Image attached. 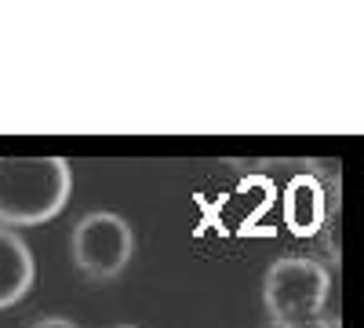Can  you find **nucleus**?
<instances>
[{"label": "nucleus", "mask_w": 364, "mask_h": 328, "mask_svg": "<svg viewBox=\"0 0 364 328\" xmlns=\"http://www.w3.org/2000/svg\"><path fill=\"white\" fill-rule=\"evenodd\" d=\"M73 175L63 157H0V226H41L66 208Z\"/></svg>", "instance_id": "obj_1"}, {"label": "nucleus", "mask_w": 364, "mask_h": 328, "mask_svg": "<svg viewBox=\"0 0 364 328\" xmlns=\"http://www.w3.org/2000/svg\"><path fill=\"white\" fill-rule=\"evenodd\" d=\"M331 274L321 259L281 255L262 277V303L277 328H310L324 317Z\"/></svg>", "instance_id": "obj_2"}, {"label": "nucleus", "mask_w": 364, "mask_h": 328, "mask_svg": "<svg viewBox=\"0 0 364 328\" xmlns=\"http://www.w3.org/2000/svg\"><path fill=\"white\" fill-rule=\"evenodd\" d=\"M70 252H73V263L80 274L95 277V281H109V277L124 274V266L132 263L135 233L128 219L117 212H87L73 226Z\"/></svg>", "instance_id": "obj_3"}, {"label": "nucleus", "mask_w": 364, "mask_h": 328, "mask_svg": "<svg viewBox=\"0 0 364 328\" xmlns=\"http://www.w3.org/2000/svg\"><path fill=\"white\" fill-rule=\"evenodd\" d=\"M33 281H37V263L29 245L18 233L0 226V310L22 303Z\"/></svg>", "instance_id": "obj_4"}, {"label": "nucleus", "mask_w": 364, "mask_h": 328, "mask_svg": "<svg viewBox=\"0 0 364 328\" xmlns=\"http://www.w3.org/2000/svg\"><path fill=\"white\" fill-rule=\"evenodd\" d=\"M328 216V208H324V190L314 183L310 175H302L299 183L288 186V197H284V219L291 230L299 233H314Z\"/></svg>", "instance_id": "obj_5"}, {"label": "nucleus", "mask_w": 364, "mask_h": 328, "mask_svg": "<svg viewBox=\"0 0 364 328\" xmlns=\"http://www.w3.org/2000/svg\"><path fill=\"white\" fill-rule=\"evenodd\" d=\"M29 328H80V324H73L70 317H41V321H33Z\"/></svg>", "instance_id": "obj_6"}, {"label": "nucleus", "mask_w": 364, "mask_h": 328, "mask_svg": "<svg viewBox=\"0 0 364 328\" xmlns=\"http://www.w3.org/2000/svg\"><path fill=\"white\" fill-rule=\"evenodd\" d=\"M310 328H339V321H336V317H321V321H314Z\"/></svg>", "instance_id": "obj_7"}, {"label": "nucleus", "mask_w": 364, "mask_h": 328, "mask_svg": "<svg viewBox=\"0 0 364 328\" xmlns=\"http://www.w3.org/2000/svg\"><path fill=\"white\" fill-rule=\"evenodd\" d=\"M117 328H135V324H117Z\"/></svg>", "instance_id": "obj_8"}]
</instances>
